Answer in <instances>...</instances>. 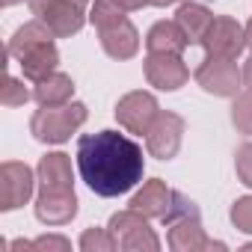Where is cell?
I'll return each instance as SVG.
<instances>
[{"instance_id":"cell-5","label":"cell","mask_w":252,"mask_h":252,"mask_svg":"<svg viewBox=\"0 0 252 252\" xmlns=\"http://www.w3.org/2000/svg\"><path fill=\"white\" fill-rule=\"evenodd\" d=\"M196 83L217 98H237L243 89V71L237 68V60L222 57H205V63L196 68Z\"/></svg>"},{"instance_id":"cell-29","label":"cell","mask_w":252,"mask_h":252,"mask_svg":"<svg viewBox=\"0 0 252 252\" xmlns=\"http://www.w3.org/2000/svg\"><path fill=\"white\" fill-rule=\"evenodd\" d=\"M119 3L128 9V12H134V9H143V6H149V0H119Z\"/></svg>"},{"instance_id":"cell-14","label":"cell","mask_w":252,"mask_h":252,"mask_svg":"<svg viewBox=\"0 0 252 252\" xmlns=\"http://www.w3.org/2000/svg\"><path fill=\"white\" fill-rule=\"evenodd\" d=\"M146 48L149 54H184L190 48V39L178 21H158L146 33Z\"/></svg>"},{"instance_id":"cell-25","label":"cell","mask_w":252,"mask_h":252,"mask_svg":"<svg viewBox=\"0 0 252 252\" xmlns=\"http://www.w3.org/2000/svg\"><path fill=\"white\" fill-rule=\"evenodd\" d=\"M231 222H234V228L237 231H246V234H252V196H240L234 205H231Z\"/></svg>"},{"instance_id":"cell-15","label":"cell","mask_w":252,"mask_h":252,"mask_svg":"<svg viewBox=\"0 0 252 252\" xmlns=\"http://www.w3.org/2000/svg\"><path fill=\"white\" fill-rule=\"evenodd\" d=\"M51 39H54L51 27H48L45 21L33 18V21L21 24V27H18L15 33H12V39H9V48H6V54H9V57H15V60H21V57H27L30 51H36L39 45H48Z\"/></svg>"},{"instance_id":"cell-16","label":"cell","mask_w":252,"mask_h":252,"mask_svg":"<svg viewBox=\"0 0 252 252\" xmlns=\"http://www.w3.org/2000/svg\"><path fill=\"white\" fill-rule=\"evenodd\" d=\"M18 63H21V74L27 80H33V83H39V80H45V77H51L57 71L60 51H57L54 42H48V45H39L36 51H30L27 57H21Z\"/></svg>"},{"instance_id":"cell-28","label":"cell","mask_w":252,"mask_h":252,"mask_svg":"<svg viewBox=\"0 0 252 252\" xmlns=\"http://www.w3.org/2000/svg\"><path fill=\"white\" fill-rule=\"evenodd\" d=\"M240 71H243V89H249V92H252V57L243 63V68H240Z\"/></svg>"},{"instance_id":"cell-4","label":"cell","mask_w":252,"mask_h":252,"mask_svg":"<svg viewBox=\"0 0 252 252\" xmlns=\"http://www.w3.org/2000/svg\"><path fill=\"white\" fill-rule=\"evenodd\" d=\"M33 15L39 21H45L51 27L54 36L65 39V36H74L83 30L86 24V3H80V0H27Z\"/></svg>"},{"instance_id":"cell-27","label":"cell","mask_w":252,"mask_h":252,"mask_svg":"<svg viewBox=\"0 0 252 252\" xmlns=\"http://www.w3.org/2000/svg\"><path fill=\"white\" fill-rule=\"evenodd\" d=\"M36 252H68L71 249V240L63 237V234H42L33 240Z\"/></svg>"},{"instance_id":"cell-22","label":"cell","mask_w":252,"mask_h":252,"mask_svg":"<svg viewBox=\"0 0 252 252\" xmlns=\"http://www.w3.org/2000/svg\"><path fill=\"white\" fill-rule=\"evenodd\" d=\"M77 246L83 252H113V249H119V237L110 228H86L80 234Z\"/></svg>"},{"instance_id":"cell-3","label":"cell","mask_w":252,"mask_h":252,"mask_svg":"<svg viewBox=\"0 0 252 252\" xmlns=\"http://www.w3.org/2000/svg\"><path fill=\"white\" fill-rule=\"evenodd\" d=\"M89 110L83 101H68L63 107H39L30 119V134L39 143L48 146H60L65 140H71V134L86 122Z\"/></svg>"},{"instance_id":"cell-21","label":"cell","mask_w":252,"mask_h":252,"mask_svg":"<svg viewBox=\"0 0 252 252\" xmlns=\"http://www.w3.org/2000/svg\"><path fill=\"white\" fill-rule=\"evenodd\" d=\"M125 9L119 0H95L92 9H89V21L95 30H104V27H113L119 21H125Z\"/></svg>"},{"instance_id":"cell-1","label":"cell","mask_w":252,"mask_h":252,"mask_svg":"<svg viewBox=\"0 0 252 252\" xmlns=\"http://www.w3.org/2000/svg\"><path fill=\"white\" fill-rule=\"evenodd\" d=\"M77 172L95 196L113 199L143 181L146 158L140 143L119 131H98L77 140Z\"/></svg>"},{"instance_id":"cell-11","label":"cell","mask_w":252,"mask_h":252,"mask_svg":"<svg viewBox=\"0 0 252 252\" xmlns=\"http://www.w3.org/2000/svg\"><path fill=\"white\" fill-rule=\"evenodd\" d=\"M143 68H146L149 86H155L160 92H175L190 80V71H187L181 54H149Z\"/></svg>"},{"instance_id":"cell-8","label":"cell","mask_w":252,"mask_h":252,"mask_svg":"<svg viewBox=\"0 0 252 252\" xmlns=\"http://www.w3.org/2000/svg\"><path fill=\"white\" fill-rule=\"evenodd\" d=\"M36 178L39 175H33V169L27 163L6 160L0 166V211H15V208L27 205L33 199Z\"/></svg>"},{"instance_id":"cell-24","label":"cell","mask_w":252,"mask_h":252,"mask_svg":"<svg viewBox=\"0 0 252 252\" xmlns=\"http://www.w3.org/2000/svg\"><path fill=\"white\" fill-rule=\"evenodd\" d=\"M30 98H33V92H27L24 80H18V77H6L3 95H0V101H3V107H24V104H27Z\"/></svg>"},{"instance_id":"cell-26","label":"cell","mask_w":252,"mask_h":252,"mask_svg":"<svg viewBox=\"0 0 252 252\" xmlns=\"http://www.w3.org/2000/svg\"><path fill=\"white\" fill-rule=\"evenodd\" d=\"M234 169H237V178L252 187V143H243L234 155Z\"/></svg>"},{"instance_id":"cell-12","label":"cell","mask_w":252,"mask_h":252,"mask_svg":"<svg viewBox=\"0 0 252 252\" xmlns=\"http://www.w3.org/2000/svg\"><path fill=\"white\" fill-rule=\"evenodd\" d=\"M175 193H178V190L166 187V181L152 178V181H146V184L134 193L131 208L140 211V214H146L149 220H160V222H163V220L169 217L172 205H175Z\"/></svg>"},{"instance_id":"cell-9","label":"cell","mask_w":252,"mask_h":252,"mask_svg":"<svg viewBox=\"0 0 252 252\" xmlns=\"http://www.w3.org/2000/svg\"><path fill=\"white\" fill-rule=\"evenodd\" d=\"M181 140H184V119L178 113L160 110L152 131L146 134V149L158 160H172L181 152Z\"/></svg>"},{"instance_id":"cell-7","label":"cell","mask_w":252,"mask_h":252,"mask_svg":"<svg viewBox=\"0 0 252 252\" xmlns=\"http://www.w3.org/2000/svg\"><path fill=\"white\" fill-rule=\"evenodd\" d=\"M205 48L208 57H222V60H237L246 51V27L228 15L214 18V24L208 27L205 39L199 42Z\"/></svg>"},{"instance_id":"cell-32","label":"cell","mask_w":252,"mask_h":252,"mask_svg":"<svg viewBox=\"0 0 252 252\" xmlns=\"http://www.w3.org/2000/svg\"><path fill=\"white\" fill-rule=\"evenodd\" d=\"M15 3H24V0H3V6H15Z\"/></svg>"},{"instance_id":"cell-31","label":"cell","mask_w":252,"mask_h":252,"mask_svg":"<svg viewBox=\"0 0 252 252\" xmlns=\"http://www.w3.org/2000/svg\"><path fill=\"white\" fill-rule=\"evenodd\" d=\"M246 48H249V51H252V21H249V24H246Z\"/></svg>"},{"instance_id":"cell-6","label":"cell","mask_w":252,"mask_h":252,"mask_svg":"<svg viewBox=\"0 0 252 252\" xmlns=\"http://www.w3.org/2000/svg\"><path fill=\"white\" fill-rule=\"evenodd\" d=\"M158 113H160L158 98L152 92H143V89L122 95L119 104H116V119L128 134H149Z\"/></svg>"},{"instance_id":"cell-20","label":"cell","mask_w":252,"mask_h":252,"mask_svg":"<svg viewBox=\"0 0 252 252\" xmlns=\"http://www.w3.org/2000/svg\"><path fill=\"white\" fill-rule=\"evenodd\" d=\"M119 249H125V252H158V249H160V237L155 234V228H152L149 220H146L143 225L125 231V234L119 237Z\"/></svg>"},{"instance_id":"cell-13","label":"cell","mask_w":252,"mask_h":252,"mask_svg":"<svg viewBox=\"0 0 252 252\" xmlns=\"http://www.w3.org/2000/svg\"><path fill=\"white\" fill-rule=\"evenodd\" d=\"M98 39H101L104 54L113 57V60H131L140 51V33H137V27L128 18L119 21V24H113V27L98 30Z\"/></svg>"},{"instance_id":"cell-2","label":"cell","mask_w":252,"mask_h":252,"mask_svg":"<svg viewBox=\"0 0 252 252\" xmlns=\"http://www.w3.org/2000/svg\"><path fill=\"white\" fill-rule=\"evenodd\" d=\"M169 225L166 243L172 252H205V249H225V243L211 240L202 228V214L196 208L193 199H187L184 193H175V205L169 211V217L163 220Z\"/></svg>"},{"instance_id":"cell-34","label":"cell","mask_w":252,"mask_h":252,"mask_svg":"<svg viewBox=\"0 0 252 252\" xmlns=\"http://www.w3.org/2000/svg\"><path fill=\"white\" fill-rule=\"evenodd\" d=\"M80 3H89V0H80Z\"/></svg>"},{"instance_id":"cell-33","label":"cell","mask_w":252,"mask_h":252,"mask_svg":"<svg viewBox=\"0 0 252 252\" xmlns=\"http://www.w3.org/2000/svg\"><path fill=\"white\" fill-rule=\"evenodd\" d=\"M243 249H252V243H246V246H243Z\"/></svg>"},{"instance_id":"cell-23","label":"cell","mask_w":252,"mask_h":252,"mask_svg":"<svg viewBox=\"0 0 252 252\" xmlns=\"http://www.w3.org/2000/svg\"><path fill=\"white\" fill-rule=\"evenodd\" d=\"M231 122H234V128L246 137H252V92L243 89L234 104H231Z\"/></svg>"},{"instance_id":"cell-19","label":"cell","mask_w":252,"mask_h":252,"mask_svg":"<svg viewBox=\"0 0 252 252\" xmlns=\"http://www.w3.org/2000/svg\"><path fill=\"white\" fill-rule=\"evenodd\" d=\"M39 184L42 187H74V175H71V160L63 152H51L39 160L36 166Z\"/></svg>"},{"instance_id":"cell-17","label":"cell","mask_w":252,"mask_h":252,"mask_svg":"<svg viewBox=\"0 0 252 252\" xmlns=\"http://www.w3.org/2000/svg\"><path fill=\"white\" fill-rule=\"evenodd\" d=\"M71 95H74V80L63 71H54L51 77L39 80L33 89V98L39 107H63L71 101Z\"/></svg>"},{"instance_id":"cell-18","label":"cell","mask_w":252,"mask_h":252,"mask_svg":"<svg viewBox=\"0 0 252 252\" xmlns=\"http://www.w3.org/2000/svg\"><path fill=\"white\" fill-rule=\"evenodd\" d=\"M175 21H178V24H181V30L187 33L190 45H199V42L205 39L208 27L214 24V15H211V9H208V6L193 3V0H184V3L178 6V12H175Z\"/></svg>"},{"instance_id":"cell-10","label":"cell","mask_w":252,"mask_h":252,"mask_svg":"<svg viewBox=\"0 0 252 252\" xmlns=\"http://www.w3.org/2000/svg\"><path fill=\"white\" fill-rule=\"evenodd\" d=\"M36 217L45 225H65L77 217L74 187H42L36 196Z\"/></svg>"},{"instance_id":"cell-30","label":"cell","mask_w":252,"mask_h":252,"mask_svg":"<svg viewBox=\"0 0 252 252\" xmlns=\"http://www.w3.org/2000/svg\"><path fill=\"white\" fill-rule=\"evenodd\" d=\"M172 3H178V0H149V6H172Z\"/></svg>"}]
</instances>
